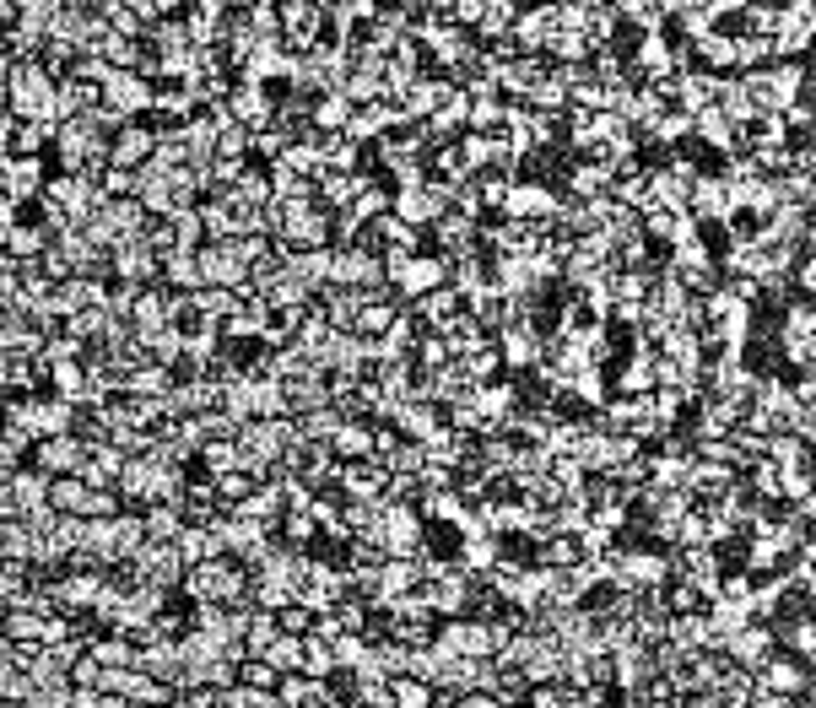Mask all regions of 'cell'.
<instances>
[]
</instances>
